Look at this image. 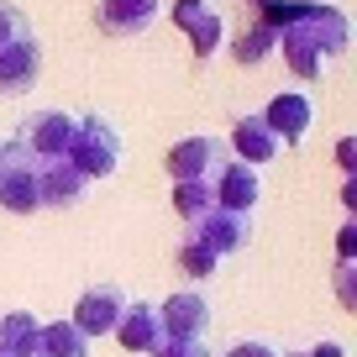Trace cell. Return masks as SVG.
I'll list each match as a JSON object with an SVG mask.
<instances>
[{
    "instance_id": "6da1fadb",
    "label": "cell",
    "mask_w": 357,
    "mask_h": 357,
    "mask_svg": "<svg viewBox=\"0 0 357 357\" xmlns=\"http://www.w3.org/2000/svg\"><path fill=\"white\" fill-rule=\"evenodd\" d=\"M68 163L95 184V178H111L121 168V132L105 121L100 111L74 116V142H68Z\"/></svg>"
},
{
    "instance_id": "7a4b0ae2",
    "label": "cell",
    "mask_w": 357,
    "mask_h": 357,
    "mask_svg": "<svg viewBox=\"0 0 357 357\" xmlns=\"http://www.w3.org/2000/svg\"><path fill=\"white\" fill-rule=\"evenodd\" d=\"M68 142H74V116L68 111H32V116H22V126L11 137V147L22 158H32L37 168L68 158Z\"/></svg>"
},
{
    "instance_id": "3957f363",
    "label": "cell",
    "mask_w": 357,
    "mask_h": 357,
    "mask_svg": "<svg viewBox=\"0 0 357 357\" xmlns=\"http://www.w3.org/2000/svg\"><path fill=\"white\" fill-rule=\"evenodd\" d=\"M168 174L174 184H215L226 168V142L221 137H184V142L168 147Z\"/></svg>"
},
{
    "instance_id": "277c9868",
    "label": "cell",
    "mask_w": 357,
    "mask_h": 357,
    "mask_svg": "<svg viewBox=\"0 0 357 357\" xmlns=\"http://www.w3.org/2000/svg\"><path fill=\"white\" fill-rule=\"evenodd\" d=\"M158 326H163V342H205L211 331V300L200 289H178L158 305Z\"/></svg>"
},
{
    "instance_id": "5b68a950",
    "label": "cell",
    "mask_w": 357,
    "mask_h": 357,
    "mask_svg": "<svg viewBox=\"0 0 357 357\" xmlns=\"http://www.w3.org/2000/svg\"><path fill=\"white\" fill-rule=\"evenodd\" d=\"M0 205L11 215L43 211V205H37V163L22 158L11 142H0Z\"/></svg>"
},
{
    "instance_id": "8992f818",
    "label": "cell",
    "mask_w": 357,
    "mask_h": 357,
    "mask_svg": "<svg viewBox=\"0 0 357 357\" xmlns=\"http://www.w3.org/2000/svg\"><path fill=\"white\" fill-rule=\"evenodd\" d=\"M174 22H178V32H190L195 58H200V63H211L215 47H221V37H226L221 6H215V0H174Z\"/></svg>"
},
{
    "instance_id": "52a82bcc",
    "label": "cell",
    "mask_w": 357,
    "mask_h": 357,
    "mask_svg": "<svg viewBox=\"0 0 357 357\" xmlns=\"http://www.w3.org/2000/svg\"><path fill=\"white\" fill-rule=\"evenodd\" d=\"M121 310H126V289H116V284H95V289L79 294L74 326H79V336H89V342H95V336H111V331H116Z\"/></svg>"
},
{
    "instance_id": "ba28073f",
    "label": "cell",
    "mask_w": 357,
    "mask_h": 357,
    "mask_svg": "<svg viewBox=\"0 0 357 357\" xmlns=\"http://www.w3.org/2000/svg\"><path fill=\"white\" fill-rule=\"evenodd\" d=\"M37 79H43V47H37V37H16L11 47H0V95L22 100V95H32Z\"/></svg>"
},
{
    "instance_id": "9c48e42d",
    "label": "cell",
    "mask_w": 357,
    "mask_h": 357,
    "mask_svg": "<svg viewBox=\"0 0 357 357\" xmlns=\"http://www.w3.org/2000/svg\"><path fill=\"white\" fill-rule=\"evenodd\" d=\"M84 190H89V178L79 174L68 158L37 168V205H43V211H74V205L84 200Z\"/></svg>"
},
{
    "instance_id": "30bf717a",
    "label": "cell",
    "mask_w": 357,
    "mask_h": 357,
    "mask_svg": "<svg viewBox=\"0 0 357 357\" xmlns=\"http://www.w3.org/2000/svg\"><path fill=\"white\" fill-rule=\"evenodd\" d=\"M231 153H236V163L257 168V163H273V158L284 153V142L273 137V126L263 121V111H247V116H236V126H231Z\"/></svg>"
},
{
    "instance_id": "8fae6325",
    "label": "cell",
    "mask_w": 357,
    "mask_h": 357,
    "mask_svg": "<svg viewBox=\"0 0 357 357\" xmlns=\"http://www.w3.org/2000/svg\"><path fill=\"white\" fill-rule=\"evenodd\" d=\"M116 342L126 347V352H137V357H153L158 347H163V326H158V305H147V300H126V310H121V321H116Z\"/></svg>"
},
{
    "instance_id": "7c38bea8",
    "label": "cell",
    "mask_w": 357,
    "mask_h": 357,
    "mask_svg": "<svg viewBox=\"0 0 357 357\" xmlns=\"http://www.w3.org/2000/svg\"><path fill=\"white\" fill-rule=\"evenodd\" d=\"M195 242L200 247H211L215 257H231V252H242L247 242H252V221H247V215H231V211H221V205H215L211 215H205L200 226H195Z\"/></svg>"
},
{
    "instance_id": "4fadbf2b",
    "label": "cell",
    "mask_w": 357,
    "mask_h": 357,
    "mask_svg": "<svg viewBox=\"0 0 357 357\" xmlns=\"http://www.w3.org/2000/svg\"><path fill=\"white\" fill-rule=\"evenodd\" d=\"M158 6H163V0H100L95 26H100L105 37H142L147 26L158 22Z\"/></svg>"
},
{
    "instance_id": "5bb4252c",
    "label": "cell",
    "mask_w": 357,
    "mask_h": 357,
    "mask_svg": "<svg viewBox=\"0 0 357 357\" xmlns=\"http://www.w3.org/2000/svg\"><path fill=\"white\" fill-rule=\"evenodd\" d=\"M257 200H263L257 168H247V163H226V168H221V178H215V205H221V211H231V215H247V221H252Z\"/></svg>"
},
{
    "instance_id": "9a60e30c",
    "label": "cell",
    "mask_w": 357,
    "mask_h": 357,
    "mask_svg": "<svg viewBox=\"0 0 357 357\" xmlns=\"http://www.w3.org/2000/svg\"><path fill=\"white\" fill-rule=\"evenodd\" d=\"M263 121L273 126V137H279L284 147H289V142H300V137H310L315 100L310 95H273V100L263 105Z\"/></svg>"
},
{
    "instance_id": "2e32d148",
    "label": "cell",
    "mask_w": 357,
    "mask_h": 357,
    "mask_svg": "<svg viewBox=\"0 0 357 357\" xmlns=\"http://www.w3.org/2000/svg\"><path fill=\"white\" fill-rule=\"evenodd\" d=\"M43 321L32 310H6L0 315V357H37Z\"/></svg>"
},
{
    "instance_id": "e0dca14e",
    "label": "cell",
    "mask_w": 357,
    "mask_h": 357,
    "mask_svg": "<svg viewBox=\"0 0 357 357\" xmlns=\"http://www.w3.org/2000/svg\"><path fill=\"white\" fill-rule=\"evenodd\" d=\"M37 357H89V336H79L74 321H43Z\"/></svg>"
},
{
    "instance_id": "ac0fdd59",
    "label": "cell",
    "mask_w": 357,
    "mask_h": 357,
    "mask_svg": "<svg viewBox=\"0 0 357 357\" xmlns=\"http://www.w3.org/2000/svg\"><path fill=\"white\" fill-rule=\"evenodd\" d=\"M174 211L184 215V226H200L215 211V184H174Z\"/></svg>"
},
{
    "instance_id": "d6986e66",
    "label": "cell",
    "mask_w": 357,
    "mask_h": 357,
    "mask_svg": "<svg viewBox=\"0 0 357 357\" xmlns=\"http://www.w3.org/2000/svg\"><path fill=\"white\" fill-rule=\"evenodd\" d=\"M268 47H279V32H273L268 22H252V26L231 43V58H236V63H263Z\"/></svg>"
},
{
    "instance_id": "ffe728a7",
    "label": "cell",
    "mask_w": 357,
    "mask_h": 357,
    "mask_svg": "<svg viewBox=\"0 0 357 357\" xmlns=\"http://www.w3.org/2000/svg\"><path fill=\"white\" fill-rule=\"evenodd\" d=\"M178 268H184L190 279H211L215 268H221V257H215L211 247H200L195 236H184V247H178Z\"/></svg>"
},
{
    "instance_id": "44dd1931",
    "label": "cell",
    "mask_w": 357,
    "mask_h": 357,
    "mask_svg": "<svg viewBox=\"0 0 357 357\" xmlns=\"http://www.w3.org/2000/svg\"><path fill=\"white\" fill-rule=\"evenodd\" d=\"M16 37H32V22L16 0H0V47H11Z\"/></svg>"
},
{
    "instance_id": "7402d4cb",
    "label": "cell",
    "mask_w": 357,
    "mask_h": 357,
    "mask_svg": "<svg viewBox=\"0 0 357 357\" xmlns=\"http://www.w3.org/2000/svg\"><path fill=\"white\" fill-rule=\"evenodd\" d=\"M357 263H336V300L347 305V310H357Z\"/></svg>"
},
{
    "instance_id": "603a6c76",
    "label": "cell",
    "mask_w": 357,
    "mask_h": 357,
    "mask_svg": "<svg viewBox=\"0 0 357 357\" xmlns=\"http://www.w3.org/2000/svg\"><path fill=\"white\" fill-rule=\"evenodd\" d=\"M153 357H211V347L205 342H163Z\"/></svg>"
},
{
    "instance_id": "cb8c5ba5",
    "label": "cell",
    "mask_w": 357,
    "mask_h": 357,
    "mask_svg": "<svg viewBox=\"0 0 357 357\" xmlns=\"http://www.w3.org/2000/svg\"><path fill=\"white\" fill-rule=\"evenodd\" d=\"M352 257H357V231L342 226V231H336V263H352Z\"/></svg>"
},
{
    "instance_id": "d4e9b609",
    "label": "cell",
    "mask_w": 357,
    "mask_h": 357,
    "mask_svg": "<svg viewBox=\"0 0 357 357\" xmlns=\"http://www.w3.org/2000/svg\"><path fill=\"white\" fill-rule=\"evenodd\" d=\"M226 357H279V347H268V342H236Z\"/></svg>"
},
{
    "instance_id": "484cf974",
    "label": "cell",
    "mask_w": 357,
    "mask_h": 357,
    "mask_svg": "<svg viewBox=\"0 0 357 357\" xmlns=\"http://www.w3.org/2000/svg\"><path fill=\"white\" fill-rule=\"evenodd\" d=\"M336 163H342L347 174L357 168V142H352V137H342V142H336Z\"/></svg>"
},
{
    "instance_id": "4316f807",
    "label": "cell",
    "mask_w": 357,
    "mask_h": 357,
    "mask_svg": "<svg viewBox=\"0 0 357 357\" xmlns=\"http://www.w3.org/2000/svg\"><path fill=\"white\" fill-rule=\"evenodd\" d=\"M305 357H347V352H342V342H321L315 352H305Z\"/></svg>"
},
{
    "instance_id": "83f0119b",
    "label": "cell",
    "mask_w": 357,
    "mask_h": 357,
    "mask_svg": "<svg viewBox=\"0 0 357 357\" xmlns=\"http://www.w3.org/2000/svg\"><path fill=\"white\" fill-rule=\"evenodd\" d=\"M279 357H305V352H279Z\"/></svg>"
}]
</instances>
